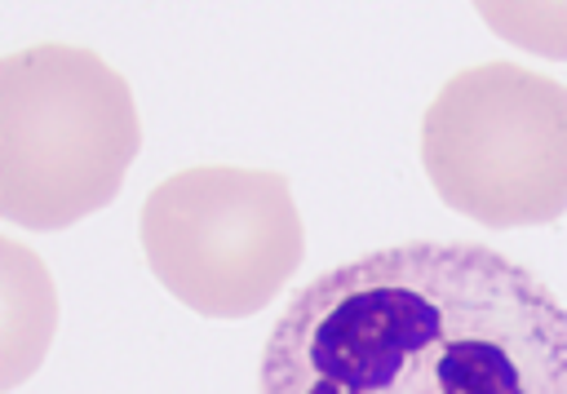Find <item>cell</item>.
Masks as SVG:
<instances>
[{"label": "cell", "instance_id": "5b68a950", "mask_svg": "<svg viewBox=\"0 0 567 394\" xmlns=\"http://www.w3.org/2000/svg\"><path fill=\"white\" fill-rule=\"evenodd\" d=\"M4 270V328H0V390H13L27 372L40 367L53 323L58 297L40 257H31L18 239H0Z\"/></svg>", "mask_w": 567, "mask_h": 394}, {"label": "cell", "instance_id": "6da1fadb", "mask_svg": "<svg viewBox=\"0 0 567 394\" xmlns=\"http://www.w3.org/2000/svg\"><path fill=\"white\" fill-rule=\"evenodd\" d=\"M257 394H567V305L487 243L377 248L292 292Z\"/></svg>", "mask_w": 567, "mask_h": 394}, {"label": "cell", "instance_id": "7a4b0ae2", "mask_svg": "<svg viewBox=\"0 0 567 394\" xmlns=\"http://www.w3.org/2000/svg\"><path fill=\"white\" fill-rule=\"evenodd\" d=\"M142 151L128 80L80 44H27L0 58V217L66 230L106 208Z\"/></svg>", "mask_w": 567, "mask_h": 394}, {"label": "cell", "instance_id": "3957f363", "mask_svg": "<svg viewBox=\"0 0 567 394\" xmlns=\"http://www.w3.org/2000/svg\"><path fill=\"white\" fill-rule=\"evenodd\" d=\"M434 195L483 226H554L567 212V84L518 62H478L443 80L421 115Z\"/></svg>", "mask_w": 567, "mask_h": 394}, {"label": "cell", "instance_id": "8992f818", "mask_svg": "<svg viewBox=\"0 0 567 394\" xmlns=\"http://www.w3.org/2000/svg\"><path fill=\"white\" fill-rule=\"evenodd\" d=\"M478 18L518 49L567 58V4H478Z\"/></svg>", "mask_w": 567, "mask_h": 394}, {"label": "cell", "instance_id": "277c9868", "mask_svg": "<svg viewBox=\"0 0 567 394\" xmlns=\"http://www.w3.org/2000/svg\"><path fill=\"white\" fill-rule=\"evenodd\" d=\"M137 235L159 288L221 323L266 310L306 257L292 186L270 168H182L146 195Z\"/></svg>", "mask_w": 567, "mask_h": 394}]
</instances>
